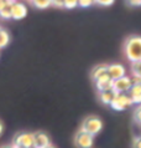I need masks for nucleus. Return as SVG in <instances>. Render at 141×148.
Returning a JSON list of instances; mask_svg holds the SVG:
<instances>
[{"label": "nucleus", "instance_id": "obj_13", "mask_svg": "<svg viewBox=\"0 0 141 148\" xmlns=\"http://www.w3.org/2000/svg\"><path fill=\"white\" fill-rule=\"evenodd\" d=\"M106 69H108L106 64H99V65H97V66H94L93 70H92V72H90V76H92L93 81H95L98 77L105 75V73H106Z\"/></svg>", "mask_w": 141, "mask_h": 148}, {"label": "nucleus", "instance_id": "obj_22", "mask_svg": "<svg viewBox=\"0 0 141 148\" xmlns=\"http://www.w3.org/2000/svg\"><path fill=\"white\" fill-rule=\"evenodd\" d=\"M52 6L57 8V9H63L64 8V1L63 0H52Z\"/></svg>", "mask_w": 141, "mask_h": 148}, {"label": "nucleus", "instance_id": "obj_25", "mask_svg": "<svg viewBox=\"0 0 141 148\" xmlns=\"http://www.w3.org/2000/svg\"><path fill=\"white\" fill-rule=\"evenodd\" d=\"M3 132H4V123L0 121V136L3 134Z\"/></svg>", "mask_w": 141, "mask_h": 148}, {"label": "nucleus", "instance_id": "obj_5", "mask_svg": "<svg viewBox=\"0 0 141 148\" xmlns=\"http://www.w3.org/2000/svg\"><path fill=\"white\" fill-rule=\"evenodd\" d=\"M94 143V136L79 130L74 134V145L77 148H92Z\"/></svg>", "mask_w": 141, "mask_h": 148}, {"label": "nucleus", "instance_id": "obj_4", "mask_svg": "<svg viewBox=\"0 0 141 148\" xmlns=\"http://www.w3.org/2000/svg\"><path fill=\"white\" fill-rule=\"evenodd\" d=\"M12 147L18 148H31L34 147V133L30 132H21L18 133L12 141Z\"/></svg>", "mask_w": 141, "mask_h": 148}, {"label": "nucleus", "instance_id": "obj_18", "mask_svg": "<svg viewBox=\"0 0 141 148\" xmlns=\"http://www.w3.org/2000/svg\"><path fill=\"white\" fill-rule=\"evenodd\" d=\"M94 5V0H78V6L83 8V9H87V8H90Z\"/></svg>", "mask_w": 141, "mask_h": 148}, {"label": "nucleus", "instance_id": "obj_9", "mask_svg": "<svg viewBox=\"0 0 141 148\" xmlns=\"http://www.w3.org/2000/svg\"><path fill=\"white\" fill-rule=\"evenodd\" d=\"M51 145V139H49L48 134L39 131V132L34 133V147L35 148H46Z\"/></svg>", "mask_w": 141, "mask_h": 148}, {"label": "nucleus", "instance_id": "obj_17", "mask_svg": "<svg viewBox=\"0 0 141 148\" xmlns=\"http://www.w3.org/2000/svg\"><path fill=\"white\" fill-rule=\"evenodd\" d=\"M131 73L132 77H138L139 80H141V61L131 64Z\"/></svg>", "mask_w": 141, "mask_h": 148}, {"label": "nucleus", "instance_id": "obj_6", "mask_svg": "<svg viewBox=\"0 0 141 148\" xmlns=\"http://www.w3.org/2000/svg\"><path fill=\"white\" fill-rule=\"evenodd\" d=\"M132 86V80L130 76H123L113 81V90L115 93H127Z\"/></svg>", "mask_w": 141, "mask_h": 148}, {"label": "nucleus", "instance_id": "obj_32", "mask_svg": "<svg viewBox=\"0 0 141 148\" xmlns=\"http://www.w3.org/2000/svg\"><path fill=\"white\" fill-rule=\"evenodd\" d=\"M0 30H1V27H0Z\"/></svg>", "mask_w": 141, "mask_h": 148}, {"label": "nucleus", "instance_id": "obj_28", "mask_svg": "<svg viewBox=\"0 0 141 148\" xmlns=\"http://www.w3.org/2000/svg\"><path fill=\"white\" fill-rule=\"evenodd\" d=\"M6 1H10V3H15V1H18V0H6Z\"/></svg>", "mask_w": 141, "mask_h": 148}, {"label": "nucleus", "instance_id": "obj_3", "mask_svg": "<svg viewBox=\"0 0 141 148\" xmlns=\"http://www.w3.org/2000/svg\"><path fill=\"white\" fill-rule=\"evenodd\" d=\"M114 111H124L132 106V101L129 93H115V96L109 105Z\"/></svg>", "mask_w": 141, "mask_h": 148}, {"label": "nucleus", "instance_id": "obj_1", "mask_svg": "<svg viewBox=\"0 0 141 148\" xmlns=\"http://www.w3.org/2000/svg\"><path fill=\"white\" fill-rule=\"evenodd\" d=\"M124 55L131 64L141 61V36H129L124 42Z\"/></svg>", "mask_w": 141, "mask_h": 148}, {"label": "nucleus", "instance_id": "obj_20", "mask_svg": "<svg viewBox=\"0 0 141 148\" xmlns=\"http://www.w3.org/2000/svg\"><path fill=\"white\" fill-rule=\"evenodd\" d=\"M134 120H135V122L138 123L139 126H141V105H139L138 107L135 108V112H134Z\"/></svg>", "mask_w": 141, "mask_h": 148}, {"label": "nucleus", "instance_id": "obj_24", "mask_svg": "<svg viewBox=\"0 0 141 148\" xmlns=\"http://www.w3.org/2000/svg\"><path fill=\"white\" fill-rule=\"evenodd\" d=\"M126 3L130 6H141V0H126Z\"/></svg>", "mask_w": 141, "mask_h": 148}, {"label": "nucleus", "instance_id": "obj_30", "mask_svg": "<svg viewBox=\"0 0 141 148\" xmlns=\"http://www.w3.org/2000/svg\"><path fill=\"white\" fill-rule=\"evenodd\" d=\"M11 147H12V146H11ZM12 148H18V147H12Z\"/></svg>", "mask_w": 141, "mask_h": 148}, {"label": "nucleus", "instance_id": "obj_33", "mask_svg": "<svg viewBox=\"0 0 141 148\" xmlns=\"http://www.w3.org/2000/svg\"><path fill=\"white\" fill-rule=\"evenodd\" d=\"M28 1H30V0H28Z\"/></svg>", "mask_w": 141, "mask_h": 148}, {"label": "nucleus", "instance_id": "obj_19", "mask_svg": "<svg viewBox=\"0 0 141 148\" xmlns=\"http://www.w3.org/2000/svg\"><path fill=\"white\" fill-rule=\"evenodd\" d=\"M64 9H76L78 6V0H63Z\"/></svg>", "mask_w": 141, "mask_h": 148}, {"label": "nucleus", "instance_id": "obj_10", "mask_svg": "<svg viewBox=\"0 0 141 148\" xmlns=\"http://www.w3.org/2000/svg\"><path fill=\"white\" fill-rule=\"evenodd\" d=\"M94 85H95V87H97L98 92H100V91H104V90L113 88V80L108 76V73H105V75L98 77V79L94 81Z\"/></svg>", "mask_w": 141, "mask_h": 148}, {"label": "nucleus", "instance_id": "obj_2", "mask_svg": "<svg viewBox=\"0 0 141 148\" xmlns=\"http://www.w3.org/2000/svg\"><path fill=\"white\" fill-rule=\"evenodd\" d=\"M81 130L92 136H97L103 130V121L97 116H88L83 121Z\"/></svg>", "mask_w": 141, "mask_h": 148}, {"label": "nucleus", "instance_id": "obj_15", "mask_svg": "<svg viewBox=\"0 0 141 148\" xmlns=\"http://www.w3.org/2000/svg\"><path fill=\"white\" fill-rule=\"evenodd\" d=\"M30 3L36 9H40V10L48 9V8L52 6V0H30Z\"/></svg>", "mask_w": 141, "mask_h": 148}, {"label": "nucleus", "instance_id": "obj_26", "mask_svg": "<svg viewBox=\"0 0 141 148\" xmlns=\"http://www.w3.org/2000/svg\"><path fill=\"white\" fill-rule=\"evenodd\" d=\"M5 1H6V0H0V9H1V6L5 4Z\"/></svg>", "mask_w": 141, "mask_h": 148}, {"label": "nucleus", "instance_id": "obj_27", "mask_svg": "<svg viewBox=\"0 0 141 148\" xmlns=\"http://www.w3.org/2000/svg\"><path fill=\"white\" fill-rule=\"evenodd\" d=\"M0 148H12V147H11V146H1Z\"/></svg>", "mask_w": 141, "mask_h": 148}, {"label": "nucleus", "instance_id": "obj_8", "mask_svg": "<svg viewBox=\"0 0 141 148\" xmlns=\"http://www.w3.org/2000/svg\"><path fill=\"white\" fill-rule=\"evenodd\" d=\"M27 15V6L24 3L15 1L12 3L11 6V19L14 20H21L24 18H26Z\"/></svg>", "mask_w": 141, "mask_h": 148}, {"label": "nucleus", "instance_id": "obj_29", "mask_svg": "<svg viewBox=\"0 0 141 148\" xmlns=\"http://www.w3.org/2000/svg\"><path fill=\"white\" fill-rule=\"evenodd\" d=\"M46 148H55V147H53L52 145H49V146H48V147H46Z\"/></svg>", "mask_w": 141, "mask_h": 148}, {"label": "nucleus", "instance_id": "obj_14", "mask_svg": "<svg viewBox=\"0 0 141 148\" xmlns=\"http://www.w3.org/2000/svg\"><path fill=\"white\" fill-rule=\"evenodd\" d=\"M11 6H12V3L5 1V4H4L1 6V9H0V18L4 20L11 19Z\"/></svg>", "mask_w": 141, "mask_h": 148}, {"label": "nucleus", "instance_id": "obj_16", "mask_svg": "<svg viewBox=\"0 0 141 148\" xmlns=\"http://www.w3.org/2000/svg\"><path fill=\"white\" fill-rule=\"evenodd\" d=\"M9 42H10L9 32L6 30H4V29H1V30H0V49L6 47L7 45H9Z\"/></svg>", "mask_w": 141, "mask_h": 148}, {"label": "nucleus", "instance_id": "obj_31", "mask_svg": "<svg viewBox=\"0 0 141 148\" xmlns=\"http://www.w3.org/2000/svg\"><path fill=\"white\" fill-rule=\"evenodd\" d=\"M31 148H35V147H31Z\"/></svg>", "mask_w": 141, "mask_h": 148}, {"label": "nucleus", "instance_id": "obj_23", "mask_svg": "<svg viewBox=\"0 0 141 148\" xmlns=\"http://www.w3.org/2000/svg\"><path fill=\"white\" fill-rule=\"evenodd\" d=\"M132 148H141V137H136L132 141Z\"/></svg>", "mask_w": 141, "mask_h": 148}, {"label": "nucleus", "instance_id": "obj_21", "mask_svg": "<svg viewBox=\"0 0 141 148\" xmlns=\"http://www.w3.org/2000/svg\"><path fill=\"white\" fill-rule=\"evenodd\" d=\"M115 0H94V4L99 6H111Z\"/></svg>", "mask_w": 141, "mask_h": 148}, {"label": "nucleus", "instance_id": "obj_11", "mask_svg": "<svg viewBox=\"0 0 141 148\" xmlns=\"http://www.w3.org/2000/svg\"><path fill=\"white\" fill-rule=\"evenodd\" d=\"M127 93L132 101V105H141V84H132Z\"/></svg>", "mask_w": 141, "mask_h": 148}, {"label": "nucleus", "instance_id": "obj_12", "mask_svg": "<svg viewBox=\"0 0 141 148\" xmlns=\"http://www.w3.org/2000/svg\"><path fill=\"white\" fill-rule=\"evenodd\" d=\"M98 95H99V101H100L103 105L109 106L115 96V92L113 88H110V90H104V91L98 92Z\"/></svg>", "mask_w": 141, "mask_h": 148}, {"label": "nucleus", "instance_id": "obj_7", "mask_svg": "<svg viewBox=\"0 0 141 148\" xmlns=\"http://www.w3.org/2000/svg\"><path fill=\"white\" fill-rule=\"evenodd\" d=\"M106 73H108V76L114 81V80H118V79H120V77L125 76L126 75V69L123 64L114 62V64L108 65Z\"/></svg>", "mask_w": 141, "mask_h": 148}]
</instances>
